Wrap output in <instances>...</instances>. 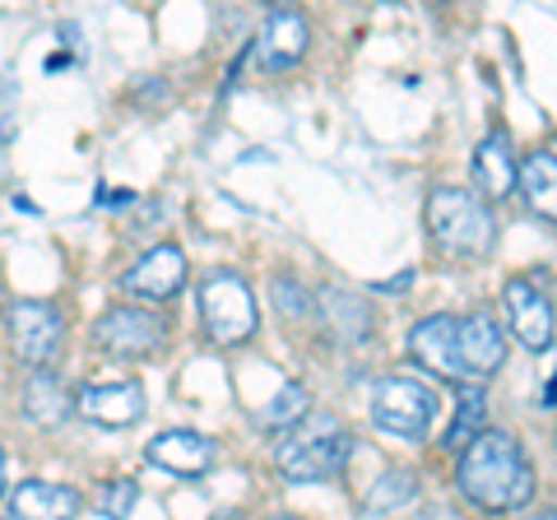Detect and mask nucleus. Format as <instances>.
<instances>
[{
    "label": "nucleus",
    "mask_w": 557,
    "mask_h": 520,
    "mask_svg": "<svg viewBox=\"0 0 557 520\" xmlns=\"http://www.w3.org/2000/svg\"><path fill=\"white\" fill-rule=\"evenodd\" d=\"M0 497H5V450H0Z\"/></svg>",
    "instance_id": "nucleus-28"
},
{
    "label": "nucleus",
    "mask_w": 557,
    "mask_h": 520,
    "mask_svg": "<svg viewBox=\"0 0 557 520\" xmlns=\"http://www.w3.org/2000/svg\"><path fill=\"white\" fill-rule=\"evenodd\" d=\"M413 284V270H405V274H395V280H381L376 284V293H405Z\"/></svg>",
    "instance_id": "nucleus-27"
},
{
    "label": "nucleus",
    "mask_w": 557,
    "mask_h": 520,
    "mask_svg": "<svg viewBox=\"0 0 557 520\" xmlns=\"http://www.w3.org/2000/svg\"><path fill=\"white\" fill-rule=\"evenodd\" d=\"M516 182L525 190V200L534 205L544 219H553V186H557V159L548 149H539L525 159V168H516Z\"/></svg>",
    "instance_id": "nucleus-19"
},
{
    "label": "nucleus",
    "mask_w": 557,
    "mask_h": 520,
    "mask_svg": "<svg viewBox=\"0 0 557 520\" xmlns=\"http://www.w3.org/2000/svg\"><path fill=\"white\" fill-rule=\"evenodd\" d=\"M186 284V256L182 247H153L139 256V265H131V274L121 280V288L135 293V298H153V302H168L172 293H182Z\"/></svg>",
    "instance_id": "nucleus-11"
},
{
    "label": "nucleus",
    "mask_w": 557,
    "mask_h": 520,
    "mask_svg": "<svg viewBox=\"0 0 557 520\" xmlns=\"http://www.w3.org/2000/svg\"><path fill=\"white\" fill-rule=\"evenodd\" d=\"M200 321H205V335L214 344H242L256 335V293L251 284L233 270H214L209 280L200 284Z\"/></svg>",
    "instance_id": "nucleus-4"
},
{
    "label": "nucleus",
    "mask_w": 557,
    "mask_h": 520,
    "mask_svg": "<svg viewBox=\"0 0 557 520\" xmlns=\"http://www.w3.org/2000/svg\"><path fill=\"white\" fill-rule=\"evenodd\" d=\"M428 228L456 256H483L497 237L493 210H487L474 190H456V186H442L437 196L428 200Z\"/></svg>",
    "instance_id": "nucleus-3"
},
{
    "label": "nucleus",
    "mask_w": 557,
    "mask_h": 520,
    "mask_svg": "<svg viewBox=\"0 0 557 520\" xmlns=\"http://www.w3.org/2000/svg\"><path fill=\"white\" fill-rule=\"evenodd\" d=\"M75 409L98 428H131L145 419V386L139 381H112V386H84Z\"/></svg>",
    "instance_id": "nucleus-10"
},
{
    "label": "nucleus",
    "mask_w": 557,
    "mask_h": 520,
    "mask_svg": "<svg viewBox=\"0 0 557 520\" xmlns=\"http://www.w3.org/2000/svg\"><path fill=\"white\" fill-rule=\"evenodd\" d=\"M10 516H14V520H75V516H79V493L65 488V483L28 479V483H20V488H14Z\"/></svg>",
    "instance_id": "nucleus-15"
},
{
    "label": "nucleus",
    "mask_w": 557,
    "mask_h": 520,
    "mask_svg": "<svg viewBox=\"0 0 557 520\" xmlns=\"http://www.w3.org/2000/svg\"><path fill=\"white\" fill-rule=\"evenodd\" d=\"M219 520H242V516H219Z\"/></svg>",
    "instance_id": "nucleus-30"
},
{
    "label": "nucleus",
    "mask_w": 557,
    "mask_h": 520,
    "mask_svg": "<svg viewBox=\"0 0 557 520\" xmlns=\"http://www.w3.org/2000/svg\"><path fill=\"white\" fill-rule=\"evenodd\" d=\"M409 354L413 362H423L432 376L442 381H465L456 362V317H428L409 331Z\"/></svg>",
    "instance_id": "nucleus-13"
},
{
    "label": "nucleus",
    "mask_w": 557,
    "mask_h": 520,
    "mask_svg": "<svg viewBox=\"0 0 557 520\" xmlns=\"http://www.w3.org/2000/svg\"><path fill=\"white\" fill-rule=\"evenodd\" d=\"M270 298H274V311L278 317H288V321H298V317H307L311 307H317V298H311V293L298 284V280H274V288H270Z\"/></svg>",
    "instance_id": "nucleus-23"
},
{
    "label": "nucleus",
    "mask_w": 557,
    "mask_h": 520,
    "mask_svg": "<svg viewBox=\"0 0 557 520\" xmlns=\"http://www.w3.org/2000/svg\"><path fill=\"white\" fill-rule=\"evenodd\" d=\"M539 520H553V511H544V516H539Z\"/></svg>",
    "instance_id": "nucleus-31"
},
{
    "label": "nucleus",
    "mask_w": 557,
    "mask_h": 520,
    "mask_svg": "<svg viewBox=\"0 0 557 520\" xmlns=\"http://www.w3.org/2000/svg\"><path fill=\"white\" fill-rule=\"evenodd\" d=\"M145 456H149V465H159V470L190 479V474H205L209 465H214L219 446L209 437H200V432H159Z\"/></svg>",
    "instance_id": "nucleus-14"
},
{
    "label": "nucleus",
    "mask_w": 557,
    "mask_h": 520,
    "mask_svg": "<svg viewBox=\"0 0 557 520\" xmlns=\"http://www.w3.org/2000/svg\"><path fill=\"white\" fill-rule=\"evenodd\" d=\"M348 456H354V432H344L330 413H307L302 423H293V437L278 442L274 465L293 483H317L335 479Z\"/></svg>",
    "instance_id": "nucleus-2"
},
{
    "label": "nucleus",
    "mask_w": 557,
    "mask_h": 520,
    "mask_svg": "<svg viewBox=\"0 0 557 520\" xmlns=\"http://www.w3.org/2000/svg\"><path fill=\"white\" fill-rule=\"evenodd\" d=\"M474 186H479V200H507L516 190V153L507 135H487L474 153Z\"/></svg>",
    "instance_id": "nucleus-16"
},
{
    "label": "nucleus",
    "mask_w": 557,
    "mask_h": 520,
    "mask_svg": "<svg viewBox=\"0 0 557 520\" xmlns=\"http://www.w3.org/2000/svg\"><path fill=\"white\" fill-rule=\"evenodd\" d=\"M274 520H302V516H274Z\"/></svg>",
    "instance_id": "nucleus-29"
},
{
    "label": "nucleus",
    "mask_w": 557,
    "mask_h": 520,
    "mask_svg": "<svg viewBox=\"0 0 557 520\" xmlns=\"http://www.w3.org/2000/svg\"><path fill=\"white\" fill-rule=\"evenodd\" d=\"M456 362L460 376H493L507 362V335L493 317H465L456 321Z\"/></svg>",
    "instance_id": "nucleus-9"
},
{
    "label": "nucleus",
    "mask_w": 557,
    "mask_h": 520,
    "mask_svg": "<svg viewBox=\"0 0 557 520\" xmlns=\"http://www.w3.org/2000/svg\"><path fill=\"white\" fill-rule=\"evenodd\" d=\"M483 419H487V395H483V386H465L460 391V405H456V423H450L442 446L446 450H460V442L469 446L483 432Z\"/></svg>",
    "instance_id": "nucleus-21"
},
{
    "label": "nucleus",
    "mask_w": 557,
    "mask_h": 520,
    "mask_svg": "<svg viewBox=\"0 0 557 520\" xmlns=\"http://www.w3.org/2000/svg\"><path fill=\"white\" fill-rule=\"evenodd\" d=\"M321 311H325L330 331H335L339 339L362 344V339H368V331H372L368 302H358L354 293H344V288H325V293H321Z\"/></svg>",
    "instance_id": "nucleus-17"
},
{
    "label": "nucleus",
    "mask_w": 557,
    "mask_h": 520,
    "mask_svg": "<svg viewBox=\"0 0 557 520\" xmlns=\"http://www.w3.org/2000/svg\"><path fill=\"white\" fill-rule=\"evenodd\" d=\"M307 42H311V33H307L302 10H270V20L256 38V51L265 61V71H288V65H298L307 57Z\"/></svg>",
    "instance_id": "nucleus-12"
},
{
    "label": "nucleus",
    "mask_w": 557,
    "mask_h": 520,
    "mask_svg": "<svg viewBox=\"0 0 557 520\" xmlns=\"http://www.w3.org/2000/svg\"><path fill=\"white\" fill-rule=\"evenodd\" d=\"M372 419L395 437H423L437 419V391L413 376H381L372 386Z\"/></svg>",
    "instance_id": "nucleus-5"
},
{
    "label": "nucleus",
    "mask_w": 557,
    "mask_h": 520,
    "mask_svg": "<svg viewBox=\"0 0 557 520\" xmlns=\"http://www.w3.org/2000/svg\"><path fill=\"white\" fill-rule=\"evenodd\" d=\"M14 108H20V94H14V84L0 75V140H14Z\"/></svg>",
    "instance_id": "nucleus-25"
},
{
    "label": "nucleus",
    "mask_w": 557,
    "mask_h": 520,
    "mask_svg": "<svg viewBox=\"0 0 557 520\" xmlns=\"http://www.w3.org/2000/svg\"><path fill=\"white\" fill-rule=\"evenodd\" d=\"M135 502H139V483H135V479H112L108 488H102L98 507L108 511L112 520H126V516L135 511Z\"/></svg>",
    "instance_id": "nucleus-24"
},
{
    "label": "nucleus",
    "mask_w": 557,
    "mask_h": 520,
    "mask_svg": "<svg viewBox=\"0 0 557 520\" xmlns=\"http://www.w3.org/2000/svg\"><path fill=\"white\" fill-rule=\"evenodd\" d=\"M418 497V474L413 470H391L376 479V488L368 493V507L372 511H399L409 507V502Z\"/></svg>",
    "instance_id": "nucleus-22"
},
{
    "label": "nucleus",
    "mask_w": 557,
    "mask_h": 520,
    "mask_svg": "<svg viewBox=\"0 0 557 520\" xmlns=\"http://www.w3.org/2000/svg\"><path fill=\"white\" fill-rule=\"evenodd\" d=\"M502 302H507L516 339L534 354H548L553 349V302L544 298V293H539L530 280H511L507 288H502Z\"/></svg>",
    "instance_id": "nucleus-8"
},
{
    "label": "nucleus",
    "mask_w": 557,
    "mask_h": 520,
    "mask_svg": "<svg viewBox=\"0 0 557 520\" xmlns=\"http://www.w3.org/2000/svg\"><path fill=\"white\" fill-rule=\"evenodd\" d=\"M24 409H28L33 423H65L70 395L61 386V376L38 368V376H28V386H24Z\"/></svg>",
    "instance_id": "nucleus-18"
},
{
    "label": "nucleus",
    "mask_w": 557,
    "mask_h": 520,
    "mask_svg": "<svg viewBox=\"0 0 557 520\" xmlns=\"http://www.w3.org/2000/svg\"><path fill=\"white\" fill-rule=\"evenodd\" d=\"M98 205H135V190H121V186H102Z\"/></svg>",
    "instance_id": "nucleus-26"
},
{
    "label": "nucleus",
    "mask_w": 557,
    "mask_h": 520,
    "mask_svg": "<svg viewBox=\"0 0 557 520\" xmlns=\"http://www.w3.org/2000/svg\"><path fill=\"white\" fill-rule=\"evenodd\" d=\"M163 339H168V321L153 317L145 307H131V302L102 311L94 321V344L116 354V358H145V354L159 349Z\"/></svg>",
    "instance_id": "nucleus-6"
},
{
    "label": "nucleus",
    "mask_w": 557,
    "mask_h": 520,
    "mask_svg": "<svg viewBox=\"0 0 557 520\" xmlns=\"http://www.w3.org/2000/svg\"><path fill=\"white\" fill-rule=\"evenodd\" d=\"M460 488L483 511H516L534 497V470L516 437L479 432L460 456Z\"/></svg>",
    "instance_id": "nucleus-1"
},
{
    "label": "nucleus",
    "mask_w": 557,
    "mask_h": 520,
    "mask_svg": "<svg viewBox=\"0 0 557 520\" xmlns=\"http://www.w3.org/2000/svg\"><path fill=\"white\" fill-rule=\"evenodd\" d=\"M10 344L33 368H47L65 344V317L51 302H14L10 307Z\"/></svg>",
    "instance_id": "nucleus-7"
},
{
    "label": "nucleus",
    "mask_w": 557,
    "mask_h": 520,
    "mask_svg": "<svg viewBox=\"0 0 557 520\" xmlns=\"http://www.w3.org/2000/svg\"><path fill=\"white\" fill-rule=\"evenodd\" d=\"M311 413V395L307 386H298V381H288V386H278V395L265 405V409H256V423L274 432V428H293V423H302Z\"/></svg>",
    "instance_id": "nucleus-20"
}]
</instances>
